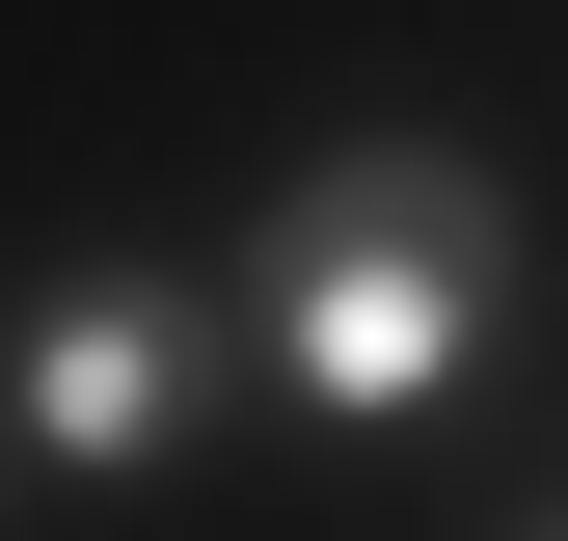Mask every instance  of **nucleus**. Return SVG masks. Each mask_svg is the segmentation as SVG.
Listing matches in <instances>:
<instances>
[{
    "label": "nucleus",
    "instance_id": "nucleus-1",
    "mask_svg": "<svg viewBox=\"0 0 568 541\" xmlns=\"http://www.w3.org/2000/svg\"><path fill=\"white\" fill-rule=\"evenodd\" d=\"M487 270H515L487 163H325L298 217H271V353H298L325 406H434L487 353Z\"/></svg>",
    "mask_w": 568,
    "mask_h": 541
},
{
    "label": "nucleus",
    "instance_id": "nucleus-2",
    "mask_svg": "<svg viewBox=\"0 0 568 541\" xmlns=\"http://www.w3.org/2000/svg\"><path fill=\"white\" fill-rule=\"evenodd\" d=\"M163 406H190L163 298H54V325H28V433L82 460V488H135V460H163Z\"/></svg>",
    "mask_w": 568,
    "mask_h": 541
}]
</instances>
